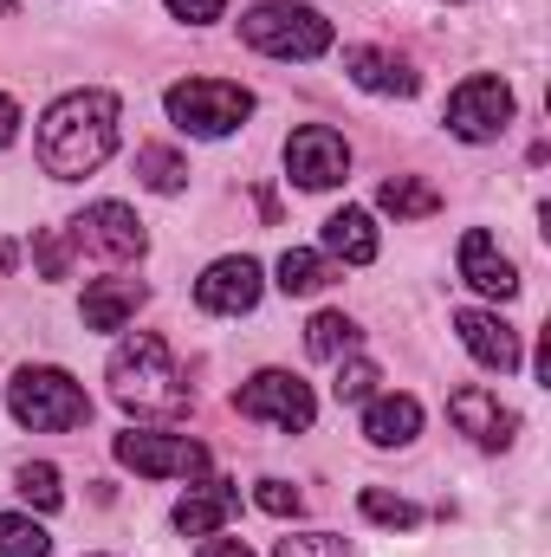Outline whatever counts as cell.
<instances>
[{
    "instance_id": "cell-1",
    "label": "cell",
    "mask_w": 551,
    "mask_h": 557,
    "mask_svg": "<svg viewBox=\"0 0 551 557\" xmlns=\"http://www.w3.org/2000/svg\"><path fill=\"white\" fill-rule=\"evenodd\" d=\"M118 117L124 111H118L111 91H65L39 117V162H46V175L78 182V175L105 169L111 149H118Z\"/></svg>"
},
{
    "instance_id": "cell-2",
    "label": "cell",
    "mask_w": 551,
    "mask_h": 557,
    "mask_svg": "<svg viewBox=\"0 0 551 557\" xmlns=\"http://www.w3.org/2000/svg\"><path fill=\"white\" fill-rule=\"evenodd\" d=\"M111 403L118 409H131V416L143 421H175L188 416V376H182V363L169 357V344L162 337H149V331H137V337H124L118 350H111Z\"/></svg>"
},
{
    "instance_id": "cell-3",
    "label": "cell",
    "mask_w": 551,
    "mask_h": 557,
    "mask_svg": "<svg viewBox=\"0 0 551 557\" xmlns=\"http://www.w3.org/2000/svg\"><path fill=\"white\" fill-rule=\"evenodd\" d=\"M7 409L20 428H33V434H65V428H85L91 421V396H85V383L78 376H65V370H52V363H26L13 383H7Z\"/></svg>"
},
{
    "instance_id": "cell-4",
    "label": "cell",
    "mask_w": 551,
    "mask_h": 557,
    "mask_svg": "<svg viewBox=\"0 0 551 557\" xmlns=\"http://www.w3.org/2000/svg\"><path fill=\"white\" fill-rule=\"evenodd\" d=\"M241 39L267 59H318V52H331V20L305 0H267V7L241 13Z\"/></svg>"
},
{
    "instance_id": "cell-5",
    "label": "cell",
    "mask_w": 551,
    "mask_h": 557,
    "mask_svg": "<svg viewBox=\"0 0 551 557\" xmlns=\"http://www.w3.org/2000/svg\"><path fill=\"white\" fill-rule=\"evenodd\" d=\"M162 104L188 137H234L254 117V91L228 85V78H182V85H169Z\"/></svg>"
},
{
    "instance_id": "cell-6",
    "label": "cell",
    "mask_w": 551,
    "mask_h": 557,
    "mask_svg": "<svg viewBox=\"0 0 551 557\" xmlns=\"http://www.w3.org/2000/svg\"><path fill=\"white\" fill-rule=\"evenodd\" d=\"M111 454L131 467V473H149V480H201L208 473V447L188 441V434H156V428H131L111 441Z\"/></svg>"
},
{
    "instance_id": "cell-7",
    "label": "cell",
    "mask_w": 551,
    "mask_h": 557,
    "mask_svg": "<svg viewBox=\"0 0 551 557\" xmlns=\"http://www.w3.org/2000/svg\"><path fill=\"white\" fill-rule=\"evenodd\" d=\"M234 409H241L247 421L285 428V434H305V428H311V416H318L311 389H305L292 370H260V376H247V383L234 389Z\"/></svg>"
},
{
    "instance_id": "cell-8",
    "label": "cell",
    "mask_w": 551,
    "mask_h": 557,
    "mask_svg": "<svg viewBox=\"0 0 551 557\" xmlns=\"http://www.w3.org/2000/svg\"><path fill=\"white\" fill-rule=\"evenodd\" d=\"M506 124H513V91H506V78L474 72V78L454 85V98H448V131L461 143H493Z\"/></svg>"
},
{
    "instance_id": "cell-9",
    "label": "cell",
    "mask_w": 551,
    "mask_h": 557,
    "mask_svg": "<svg viewBox=\"0 0 551 557\" xmlns=\"http://www.w3.org/2000/svg\"><path fill=\"white\" fill-rule=\"evenodd\" d=\"M65 234H72V247H78V253H98V260H111V267L143 260V247H149L143 221L124 208V201H91Z\"/></svg>"
},
{
    "instance_id": "cell-10",
    "label": "cell",
    "mask_w": 551,
    "mask_h": 557,
    "mask_svg": "<svg viewBox=\"0 0 551 557\" xmlns=\"http://www.w3.org/2000/svg\"><path fill=\"white\" fill-rule=\"evenodd\" d=\"M285 175L298 188H338L351 175V143L338 137L331 124H305L285 137Z\"/></svg>"
},
{
    "instance_id": "cell-11",
    "label": "cell",
    "mask_w": 551,
    "mask_h": 557,
    "mask_svg": "<svg viewBox=\"0 0 551 557\" xmlns=\"http://www.w3.org/2000/svg\"><path fill=\"white\" fill-rule=\"evenodd\" d=\"M260 292H267V278H260V260H247V253H228V260H215L208 273L195 278V305L215 311V318H241V311H254Z\"/></svg>"
},
{
    "instance_id": "cell-12",
    "label": "cell",
    "mask_w": 551,
    "mask_h": 557,
    "mask_svg": "<svg viewBox=\"0 0 551 557\" xmlns=\"http://www.w3.org/2000/svg\"><path fill=\"white\" fill-rule=\"evenodd\" d=\"M454 331H461V344H467V357H474L480 370H500V376L519 370V331H513L500 311L467 305V311H454Z\"/></svg>"
},
{
    "instance_id": "cell-13",
    "label": "cell",
    "mask_w": 551,
    "mask_h": 557,
    "mask_svg": "<svg viewBox=\"0 0 551 557\" xmlns=\"http://www.w3.org/2000/svg\"><path fill=\"white\" fill-rule=\"evenodd\" d=\"M448 416H454V428H461L474 447H513V434H519V416H513L493 389H454V396H448Z\"/></svg>"
},
{
    "instance_id": "cell-14",
    "label": "cell",
    "mask_w": 551,
    "mask_h": 557,
    "mask_svg": "<svg viewBox=\"0 0 551 557\" xmlns=\"http://www.w3.org/2000/svg\"><path fill=\"white\" fill-rule=\"evenodd\" d=\"M234 512H241V486L234 480H201L175 499V532L182 539H215Z\"/></svg>"
},
{
    "instance_id": "cell-15",
    "label": "cell",
    "mask_w": 551,
    "mask_h": 557,
    "mask_svg": "<svg viewBox=\"0 0 551 557\" xmlns=\"http://www.w3.org/2000/svg\"><path fill=\"white\" fill-rule=\"evenodd\" d=\"M454 260H461V278H467L480 298H513V292H519V267H513V260L500 253V240L480 234V227L461 234V253H454Z\"/></svg>"
},
{
    "instance_id": "cell-16",
    "label": "cell",
    "mask_w": 551,
    "mask_h": 557,
    "mask_svg": "<svg viewBox=\"0 0 551 557\" xmlns=\"http://www.w3.org/2000/svg\"><path fill=\"white\" fill-rule=\"evenodd\" d=\"M344 72H351L364 91H377V98H415V91H421L415 65L396 59L390 46H351V52H344Z\"/></svg>"
},
{
    "instance_id": "cell-17",
    "label": "cell",
    "mask_w": 551,
    "mask_h": 557,
    "mask_svg": "<svg viewBox=\"0 0 551 557\" xmlns=\"http://www.w3.org/2000/svg\"><path fill=\"white\" fill-rule=\"evenodd\" d=\"M143 278H91L85 285V331H124L143 311Z\"/></svg>"
},
{
    "instance_id": "cell-18",
    "label": "cell",
    "mask_w": 551,
    "mask_h": 557,
    "mask_svg": "<svg viewBox=\"0 0 551 557\" xmlns=\"http://www.w3.org/2000/svg\"><path fill=\"white\" fill-rule=\"evenodd\" d=\"M377 221L364 214V208H338L331 221H325V260H344V267H370L377 260Z\"/></svg>"
},
{
    "instance_id": "cell-19",
    "label": "cell",
    "mask_w": 551,
    "mask_h": 557,
    "mask_svg": "<svg viewBox=\"0 0 551 557\" xmlns=\"http://www.w3.org/2000/svg\"><path fill=\"white\" fill-rule=\"evenodd\" d=\"M364 434H370V447H409L415 434H421V403L415 396H370V409H364Z\"/></svg>"
},
{
    "instance_id": "cell-20",
    "label": "cell",
    "mask_w": 551,
    "mask_h": 557,
    "mask_svg": "<svg viewBox=\"0 0 551 557\" xmlns=\"http://www.w3.org/2000/svg\"><path fill=\"white\" fill-rule=\"evenodd\" d=\"M357 344H364V331H357V318H344V311H318V318L305 324V350H311L318 363L357 357Z\"/></svg>"
},
{
    "instance_id": "cell-21",
    "label": "cell",
    "mask_w": 551,
    "mask_h": 557,
    "mask_svg": "<svg viewBox=\"0 0 551 557\" xmlns=\"http://www.w3.org/2000/svg\"><path fill=\"white\" fill-rule=\"evenodd\" d=\"M377 208L396 214V221H428V214H441V195H434L421 175H390V182L377 188Z\"/></svg>"
},
{
    "instance_id": "cell-22",
    "label": "cell",
    "mask_w": 551,
    "mask_h": 557,
    "mask_svg": "<svg viewBox=\"0 0 551 557\" xmlns=\"http://www.w3.org/2000/svg\"><path fill=\"white\" fill-rule=\"evenodd\" d=\"M285 298H311V292H325L331 285V260L325 253H311V247H292L285 260H279V278H273Z\"/></svg>"
},
{
    "instance_id": "cell-23",
    "label": "cell",
    "mask_w": 551,
    "mask_h": 557,
    "mask_svg": "<svg viewBox=\"0 0 551 557\" xmlns=\"http://www.w3.org/2000/svg\"><path fill=\"white\" fill-rule=\"evenodd\" d=\"M137 182L143 188H156V195H175V188L188 182V162H182L169 143H143L137 149Z\"/></svg>"
},
{
    "instance_id": "cell-24",
    "label": "cell",
    "mask_w": 551,
    "mask_h": 557,
    "mask_svg": "<svg viewBox=\"0 0 551 557\" xmlns=\"http://www.w3.org/2000/svg\"><path fill=\"white\" fill-rule=\"evenodd\" d=\"M0 557H52V539L33 512H0Z\"/></svg>"
},
{
    "instance_id": "cell-25",
    "label": "cell",
    "mask_w": 551,
    "mask_h": 557,
    "mask_svg": "<svg viewBox=\"0 0 551 557\" xmlns=\"http://www.w3.org/2000/svg\"><path fill=\"white\" fill-rule=\"evenodd\" d=\"M13 486H20V499H26L33 512H59V506H65V486H59V467H52V460H26Z\"/></svg>"
},
{
    "instance_id": "cell-26",
    "label": "cell",
    "mask_w": 551,
    "mask_h": 557,
    "mask_svg": "<svg viewBox=\"0 0 551 557\" xmlns=\"http://www.w3.org/2000/svg\"><path fill=\"white\" fill-rule=\"evenodd\" d=\"M357 506H364V519H370V525H396V532H409L415 519H421L403 493H383V486H364V499H357Z\"/></svg>"
},
{
    "instance_id": "cell-27",
    "label": "cell",
    "mask_w": 551,
    "mask_h": 557,
    "mask_svg": "<svg viewBox=\"0 0 551 557\" xmlns=\"http://www.w3.org/2000/svg\"><path fill=\"white\" fill-rule=\"evenodd\" d=\"M33 267H39V278H65L72 273V234L65 227H39L33 234Z\"/></svg>"
},
{
    "instance_id": "cell-28",
    "label": "cell",
    "mask_w": 551,
    "mask_h": 557,
    "mask_svg": "<svg viewBox=\"0 0 551 557\" xmlns=\"http://www.w3.org/2000/svg\"><path fill=\"white\" fill-rule=\"evenodd\" d=\"M377 383H383V376H377V363H370V357H338V383H331V389H338V403H370V396H377Z\"/></svg>"
},
{
    "instance_id": "cell-29",
    "label": "cell",
    "mask_w": 551,
    "mask_h": 557,
    "mask_svg": "<svg viewBox=\"0 0 551 557\" xmlns=\"http://www.w3.org/2000/svg\"><path fill=\"white\" fill-rule=\"evenodd\" d=\"M273 557H351V545L338 532H285L273 545Z\"/></svg>"
},
{
    "instance_id": "cell-30",
    "label": "cell",
    "mask_w": 551,
    "mask_h": 557,
    "mask_svg": "<svg viewBox=\"0 0 551 557\" xmlns=\"http://www.w3.org/2000/svg\"><path fill=\"white\" fill-rule=\"evenodd\" d=\"M260 512H273V519H298L305 512V499H298V486H285V480H260Z\"/></svg>"
},
{
    "instance_id": "cell-31",
    "label": "cell",
    "mask_w": 551,
    "mask_h": 557,
    "mask_svg": "<svg viewBox=\"0 0 551 557\" xmlns=\"http://www.w3.org/2000/svg\"><path fill=\"white\" fill-rule=\"evenodd\" d=\"M175 20H188V26H215L221 13H228V0H162Z\"/></svg>"
},
{
    "instance_id": "cell-32",
    "label": "cell",
    "mask_w": 551,
    "mask_h": 557,
    "mask_svg": "<svg viewBox=\"0 0 551 557\" xmlns=\"http://www.w3.org/2000/svg\"><path fill=\"white\" fill-rule=\"evenodd\" d=\"M13 137H20V104H13V98L0 91V149H7Z\"/></svg>"
},
{
    "instance_id": "cell-33",
    "label": "cell",
    "mask_w": 551,
    "mask_h": 557,
    "mask_svg": "<svg viewBox=\"0 0 551 557\" xmlns=\"http://www.w3.org/2000/svg\"><path fill=\"white\" fill-rule=\"evenodd\" d=\"M201 557H254V552H247L241 539H221V532H215V539L201 545Z\"/></svg>"
},
{
    "instance_id": "cell-34",
    "label": "cell",
    "mask_w": 551,
    "mask_h": 557,
    "mask_svg": "<svg viewBox=\"0 0 551 557\" xmlns=\"http://www.w3.org/2000/svg\"><path fill=\"white\" fill-rule=\"evenodd\" d=\"M13 260H20V253H13V240H0V273H13Z\"/></svg>"
},
{
    "instance_id": "cell-35",
    "label": "cell",
    "mask_w": 551,
    "mask_h": 557,
    "mask_svg": "<svg viewBox=\"0 0 551 557\" xmlns=\"http://www.w3.org/2000/svg\"><path fill=\"white\" fill-rule=\"evenodd\" d=\"M7 7H13V0H0V13H7Z\"/></svg>"
}]
</instances>
